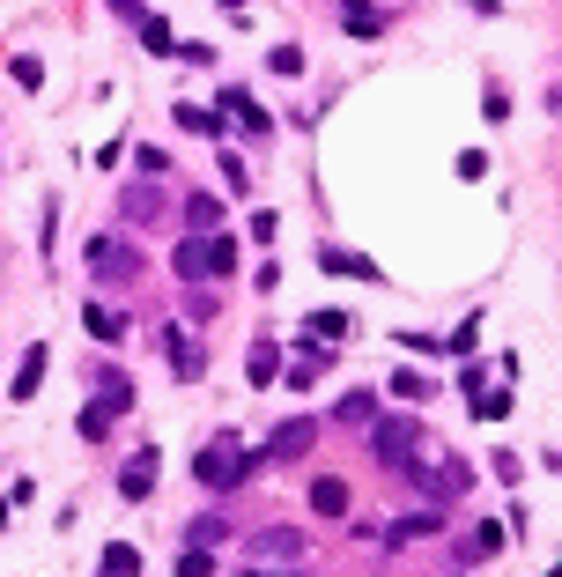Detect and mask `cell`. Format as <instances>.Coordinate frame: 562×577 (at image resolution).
Segmentation results:
<instances>
[{
  "instance_id": "obj_1",
  "label": "cell",
  "mask_w": 562,
  "mask_h": 577,
  "mask_svg": "<svg viewBox=\"0 0 562 577\" xmlns=\"http://www.w3.org/2000/svg\"><path fill=\"white\" fill-rule=\"evenodd\" d=\"M171 274L178 282H222V274H237V237H215V230L178 237L171 245Z\"/></svg>"
},
{
  "instance_id": "obj_2",
  "label": "cell",
  "mask_w": 562,
  "mask_h": 577,
  "mask_svg": "<svg viewBox=\"0 0 562 577\" xmlns=\"http://www.w3.org/2000/svg\"><path fill=\"white\" fill-rule=\"evenodd\" d=\"M252 467H259V459L245 452V444H237V430H222V437H208V444H200L193 481H200L208 496H230V489H237V481H245Z\"/></svg>"
},
{
  "instance_id": "obj_3",
  "label": "cell",
  "mask_w": 562,
  "mask_h": 577,
  "mask_svg": "<svg viewBox=\"0 0 562 577\" xmlns=\"http://www.w3.org/2000/svg\"><path fill=\"white\" fill-rule=\"evenodd\" d=\"M370 452H378V467H415L422 459V422L415 415H392V422H370Z\"/></svg>"
},
{
  "instance_id": "obj_4",
  "label": "cell",
  "mask_w": 562,
  "mask_h": 577,
  "mask_svg": "<svg viewBox=\"0 0 562 577\" xmlns=\"http://www.w3.org/2000/svg\"><path fill=\"white\" fill-rule=\"evenodd\" d=\"M126 407H134V385H126V378L104 385V393L82 407V437H111V415H126Z\"/></svg>"
},
{
  "instance_id": "obj_5",
  "label": "cell",
  "mask_w": 562,
  "mask_h": 577,
  "mask_svg": "<svg viewBox=\"0 0 562 577\" xmlns=\"http://www.w3.org/2000/svg\"><path fill=\"white\" fill-rule=\"evenodd\" d=\"M156 467H163L156 444H141V452L126 459V474H119V496H126V504H148V496H156Z\"/></svg>"
},
{
  "instance_id": "obj_6",
  "label": "cell",
  "mask_w": 562,
  "mask_h": 577,
  "mask_svg": "<svg viewBox=\"0 0 562 577\" xmlns=\"http://www.w3.org/2000/svg\"><path fill=\"white\" fill-rule=\"evenodd\" d=\"M89 267H97V274H104V282H134V274H141V259H134V252H126V245H119V252H111V237H97V245H89Z\"/></svg>"
},
{
  "instance_id": "obj_7",
  "label": "cell",
  "mask_w": 562,
  "mask_h": 577,
  "mask_svg": "<svg viewBox=\"0 0 562 577\" xmlns=\"http://www.w3.org/2000/svg\"><path fill=\"white\" fill-rule=\"evenodd\" d=\"M311 437H318V430H311L304 415H296V422H281L274 444H267V452H252V459H304V452H311Z\"/></svg>"
},
{
  "instance_id": "obj_8",
  "label": "cell",
  "mask_w": 562,
  "mask_h": 577,
  "mask_svg": "<svg viewBox=\"0 0 562 577\" xmlns=\"http://www.w3.org/2000/svg\"><path fill=\"white\" fill-rule=\"evenodd\" d=\"M163 356H171V378H178V385H193V378H200V370H208V363H200V348H193V341H185V333H178V326H171V333H163Z\"/></svg>"
},
{
  "instance_id": "obj_9",
  "label": "cell",
  "mask_w": 562,
  "mask_h": 577,
  "mask_svg": "<svg viewBox=\"0 0 562 577\" xmlns=\"http://www.w3.org/2000/svg\"><path fill=\"white\" fill-rule=\"evenodd\" d=\"M215 119H230V126H245V134H267V111H259L245 89H222V111Z\"/></svg>"
},
{
  "instance_id": "obj_10",
  "label": "cell",
  "mask_w": 562,
  "mask_h": 577,
  "mask_svg": "<svg viewBox=\"0 0 562 577\" xmlns=\"http://www.w3.org/2000/svg\"><path fill=\"white\" fill-rule=\"evenodd\" d=\"M311 511L318 518H348V481L341 474H318L311 481Z\"/></svg>"
},
{
  "instance_id": "obj_11",
  "label": "cell",
  "mask_w": 562,
  "mask_h": 577,
  "mask_svg": "<svg viewBox=\"0 0 562 577\" xmlns=\"http://www.w3.org/2000/svg\"><path fill=\"white\" fill-rule=\"evenodd\" d=\"M45 363H52V348H23V363H15V385H8V393L30 400L37 385H45Z\"/></svg>"
},
{
  "instance_id": "obj_12",
  "label": "cell",
  "mask_w": 562,
  "mask_h": 577,
  "mask_svg": "<svg viewBox=\"0 0 562 577\" xmlns=\"http://www.w3.org/2000/svg\"><path fill=\"white\" fill-rule=\"evenodd\" d=\"M119 215H126V222H156V215H163V193H156V185H126V193H119Z\"/></svg>"
},
{
  "instance_id": "obj_13",
  "label": "cell",
  "mask_w": 562,
  "mask_h": 577,
  "mask_svg": "<svg viewBox=\"0 0 562 577\" xmlns=\"http://www.w3.org/2000/svg\"><path fill=\"white\" fill-rule=\"evenodd\" d=\"M82 326H89V341H126V311H111V304H82Z\"/></svg>"
},
{
  "instance_id": "obj_14",
  "label": "cell",
  "mask_w": 562,
  "mask_h": 577,
  "mask_svg": "<svg viewBox=\"0 0 562 577\" xmlns=\"http://www.w3.org/2000/svg\"><path fill=\"white\" fill-rule=\"evenodd\" d=\"M318 267H326V274H355V282H378V267H370L363 252H341V245L318 252Z\"/></svg>"
},
{
  "instance_id": "obj_15",
  "label": "cell",
  "mask_w": 562,
  "mask_h": 577,
  "mask_svg": "<svg viewBox=\"0 0 562 577\" xmlns=\"http://www.w3.org/2000/svg\"><path fill=\"white\" fill-rule=\"evenodd\" d=\"M341 23H348V37H378L385 15H378V0H341Z\"/></svg>"
},
{
  "instance_id": "obj_16",
  "label": "cell",
  "mask_w": 562,
  "mask_h": 577,
  "mask_svg": "<svg viewBox=\"0 0 562 577\" xmlns=\"http://www.w3.org/2000/svg\"><path fill=\"white\" fill-rule=\"evenodd\" d=\"M496 548H503V526H496V518H481V526H474V533L459 541V555H466V563H489Z\"/></svg>"
},
{
  "instance_id": "obj_17",
  "label": "cell",
  "mask_w": 562,
  "mask_h": 577,
  "mask_svg": "<svg viewBox=\"0 0 562 577\" xmlns=\"http://www.w3.org/2000/svg\"><path fill=\"white\" fill-rule=\"evenodd\" d=\"M252 555H259V563H289V555H304V541H296V533H259V541H252Z\"/></svg>"
},
{
  "instance_id": "obj_18",
  "label": "cell",
  "mask_w": 562,
  "mask_h": 577,
  "mask_svg": "<svg viewBox=\"0 0 562 577\" xmlns=\"http://www.w3.org/2000/svg\"><path fill=\"white\" fill-rule=\"evenodd\" d=\"M437 526H444V518H437V511H415V518H400V526H392V533H385V541H392V548H415V541H422V533H437Z\"/></svg>"
},
{
  "instance_id": "obj_19",
  "label": "cell",
  "mask_w": 562,
  "mask_h": 577,
  "mask_svg": "<svg viewBox=\"0 0 562 577\" xmlns=\"http://www.w3.org/2000/svg\"><path fill=\"white\" fill-rule=\"evenodd\" d=\"M370 415H378V393H348L333 407V422H348V430H370Z\"/></svg>"
},
{
  "instance_id": "obj_20",
  "label": "cell",
  "mask_w": 562,
  "mask_h": 577,
  "mask_svg": "<svg viewBox=\"0 0 562 577\" xmlns=\"http://www.w3.org/2000/svg\"><path fill=\"white\" fill-rule=\"evenodd\" d=\"M326 363H333V348H326V341H304V348H296V370H289V378H296V385H311Z\"/></svg>"
},
{
  "instance_id": "obj_21",
  "label": "cell",
  "mask_w": 562,
  "mask_h": 577,
  "mask_svg": "<svg viewBox=\"0 0 562 577\" xmlns=\"http://www.w3.org/2000/svg\"><path fill=\"white\" fill-rule=\"evenodd\" d=\"M245 378H252V385H274V378H281V348H274V341L252 348V370H245Z\"/></svg>"
},
{
  "instance_id": "obj_22",
  "label": "cell",
  "mask_w": 562,
  "mask_h": 577,
  "mask_svg": "<svg viewBox=\"0 0 562 577\" xmlns=\"http://www.w3.org/2000/svg\"><path fill=\"white\" fill-rule=\"evenodd\" d=\"M178 126H185V134H200V141L222 134V119H215V111H200V104H178Z\"/></svg>"
},
{
  "instance_id": "obj_23",
  "label": "cell",
  "mask_w": 562,
  "mask_h": 577,
  "mask_svg": "<svg viewBox=\"0 0 562 577\" xmlns=\"http://www.w3.org/2000/svg\"><path fill=\"white\" fill-rule=\"evenodd\" d=\"M185 222H193V230H215V222H222V200H215V193H193V200H185Z\"/></svg>"
},
{
  "instance_id": "obj_24",
  "label": "cell",
  "mask_w": 562,
  "mask_h": 577,
  "mask_svg": "<svg viewBox=\"0 0 562 577\" xmlns=\"http://www.w3.org/2000/svg\"><path fill=\"white\" fill-rule=\"evenodd\" d=\"M185 541H193V548H215V541H230V526L208 511V518H193V526H185Z\"/></svg>"
},
{
  "instance_id": "obj_25",
  "label": "cell",
  "mask_w": 562,
  "mask_h": 577,
  "mask_svg": "<svg viewBox=\"0 0 562 577\" xmlns=\"http://www.w3.org/2000/svg\"><path fill=\"white\" fill-rule=\"evenodd\" d=\"M141 45H148V52L163 60V52H171L178 37H171V23H163V15H141Z\"/></svg>"
},
{
  "instance_id": "obj_26",
  "label": "cell",
  "mask_w": 562,
  "mask_h": 577,
  "mask_svg": "<svg viewBox=\"0 0 562 577\" xmlns=\"http://www.w3.org/2000/svg\"><path fill=\"white\" fill-rule=\"evenodd\" d=\"M348 326H355L348 311H311V341H341Z\"/></svg>"
},
{
  "instance_id": "obj_27",
  "label": "cell",
  "mask_w": 562,
  "mask_h": 577,
  "mask_svg": "<svg viewBox=\"0 0 562 577\" xmlns=\"http://www.w3.org/2000/svg\"><path fill=\"white\" fill-rule=\"evenodd\" d=\"M8 74H15V89H45V60H30V52H15Z\"/></svg>"
},
{
  "instance_id": "obj_28",
  "label": "cell",
  "mask_w": 562,
  "mask_h": 577,
  "mask_svg": "<svg viewBox=\"0 0 562 577\" xmlns=\"http://www.w3.org/2000/svg\"><path fill=\"white\" fill-rule=\"evenodd\" d=\"M104 577H141V555H134V548H119V541H111V548H104Z\"/></svg>"
},
{
  "instance_id": "obj_29",
  "label": "cell",
  "mask_w": 562,
  "mask_h": 577,
  "mask_svg": "<svg viewBox=\"0 0 562 577\" xmlns=\"http://www.w3.org/2000/svg\"><path fill=\"white\" fill-rule=\"evenodd\" d=\"M392 393H400V400H429V378H422V370H392Z\"/></svg>"
},
{
  "instance_id": "obj_30",
  "label": "cell",
  "mask_w": 562,
  "mask_h": 577,
  "mask_svg": "<svg viewBox=\"0 0 562 577\" xmlns=\"http://www.w3.org/2000/svg\"><path fill=\"white\" fill-rule=\"evenodd\" d=\"M274 74H289V82H296V74H304V52H296V45H274V60H267Z\"/></svg>"
},
{
  "instance_id": "obj_31",
  "label": "cell",
  "mask_w": 562,
  "mask_h": 577,
  "mask_svg": "<svg viewBox=\"0 0 562 577\" xmlns=\"http://www.w3.org/2000/svg\"><path fill=\"white\" fill-rule=\"evenodd\" d=\"M474 341H481V319H466V326H459L444 348H452V356H474Z\"/></svg>"
},
{
  "instance_id": "obj_32",
  "label": "cell",
  "mask_w": 562,
  "mask_h": 577,
  "mask_svg": "<svg viewBox=\"0 0 562 577\" xmlns=\"http://www.w3.org/2000/svg\"><path fill=\"white\" fill-rule=\"evenodd\" d=\"M208 570H215L208 548H185V555H178V577H208Z\"/></svg>"
},
{
  "instance_id": "obj_33",
  "label": "cell",
  "mask_w": 562,
  "mask_h": 577,
  "mask_svg": "<svg viewBox=\"0 0 562 577\" xmlns=\"http://www.w3.org/2000/svg\"><path fill=\"white\" fill-rule=\"evenodd\" d=\"M511 415V393H481V422H503Z\"/></svg>"
},
{
  "instance_id": "obj_34",
  "label": "cell",
  "mask_w": 562,
  "mask_h": 577,
  "mask_svg": "<svg viewBox=\"0 0 562 577\" xmlns=\"http://www.w3.org/2000/svg\"><path fill=\"white\" fill-rule=\"evenodd\" d=\"M104 8H111V15H126V23H141V15H148L141 0H104Z\"/></svg>"
},
{
  "instance_id": "obj_35",
  "label": "cell",
  "mask_w": 562,
  "mask_h": 577,
  "mask_svg": "<svg viewBox=\"0 0 562 577\" xmlns=\"http://www.w3.org/2000/svg\"><path fill=\"white\" fill-rule=\"evenodd\" d=\"M222 15H230V23H245V0H222Z\"/></svg>"
},
{
  "instance_id": "obj_36",
  "label": "cell",
  "mask_w": 562,
  "mask_h": 577,
  "mask_svg": "<svg viewBox=\"0 0 562 577\" xmlns=\"http://www.w3.org/2000/svg\"><path fill=\"white\" fill-rule=\"evenodd\" d=\"M237 577H267V570H237Z\"/></svg>"
}]
</instances>
